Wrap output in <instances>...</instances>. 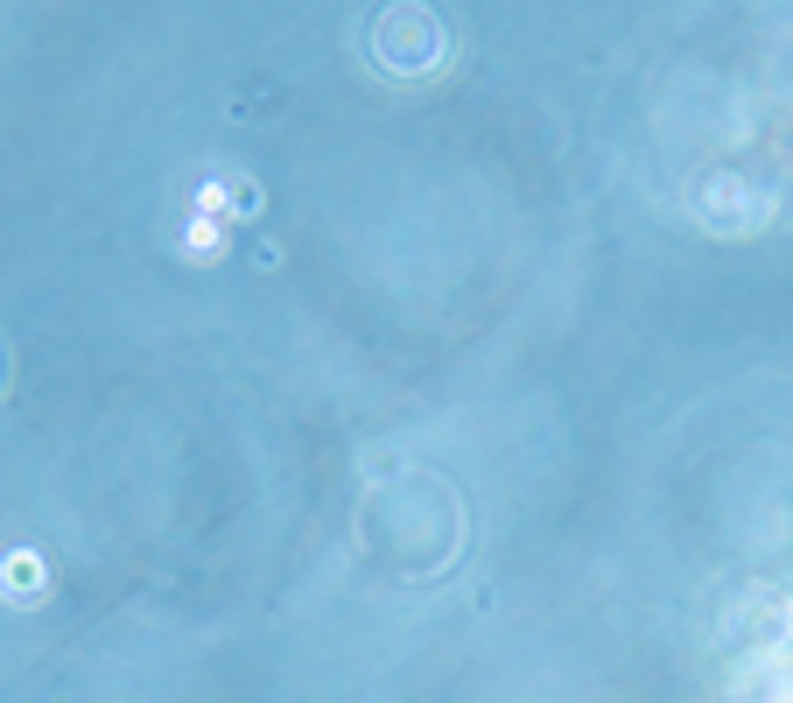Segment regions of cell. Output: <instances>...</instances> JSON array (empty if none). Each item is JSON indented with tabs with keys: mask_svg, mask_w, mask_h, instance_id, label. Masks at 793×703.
Here are the masks:
<instances>
[{
	"mask_svg": "<svg viewBox=\"0 0 793 703\" xmlns=\"http://www.w3.org/2000/svg\"><path fill=\"white\" fill-rule=\"evenodd\" d=\"M8 584H14V592H35V584H43V563H35V556L0 563V592H8Z\"/></svg>",
	"mask_w": 793,
	"mask_h": 703,
	"instance_id": "6da1fadb",
	"label": "cell"
},
{
	"mask_svg": "<svg viewBox=\"0 0 793 703\" xmlns=\"http://www.w3.org/2000/svg\"><path fill=\"white\" fill-rule=\"evenodd\" d=\"M190 254H218V219H190Z\"/></svg>",
	"mask_w": 793,
	"mask_h": 703,
	"instance_id": "7a4b0ae2",
	"label": "cell"
}]
</instances>
